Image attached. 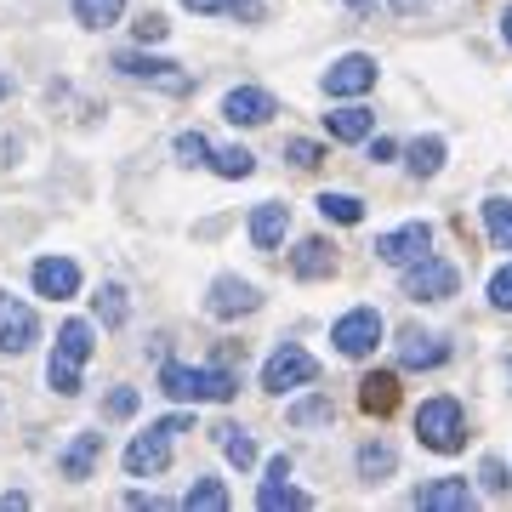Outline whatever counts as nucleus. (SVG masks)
I'll use <instances>...</instances> for the list:
<instances>
[{
    "instance_id": "f257e3e1",
    "label": "nucleus",
    "mask_w": 512,
    "mask_h": 512,
    "mask_svg": "<svg viewBox=\"0 0 512 512\" xmlns=\"http://www.w3.org/2000/svg\"><path fill=\"white\" fill-rule=\"evenodd\" d=\"M160 393L183 404H228L239 393V376L228 365H160Z\"/></svg>"
},
{
    "instance_id": "f03ea898",
    "label": "nucleus",
    "mask_w": 512,
    "mask_h": 512,
    "mask_svg": "<svg viewBox=\"0 0 512 512\" xmlns=\"http://www.w3.org/2000/svg\"><path fill=\"white\" fill-rule=\"evenodd\" d=\"M92 325L86 319H69V325L57 330V348L52 359H46V382H52V393H63V399H74L80 393V370H86V359H92Z\"/></svg>"
},
{
    "instance_id": "7ed1b4c3",
    "label": "nucleus",
    "mask_w": 512,
    "mask_h": 512,
    "mask_svg": "<svg viewBox=\"0 0 512 512\" xmlns=\"http://www.w3.org/2000/svg\"><path fill=\"white\" fill-rule=\"evenodd\" d=\"M188 427H194V416H188V410H177V416L154 421L148 433H137V439L126 444V473L131 478L165 473V467H171V439H177V433H188Z\"/></svg>"
},
{
    "instance_id": "20e7f679",
    "label": "nucleus",
    "mask_w": 512,
    "mask_h": 512,
    "mask_svg": "<svg viewBox=\"0 0 512 512\" xmlns=\"http://www.w3.org/2000/svg\"><path fill=\"white\" fill-rule=\"evenodd\" d=\"M416 439L433 450V456H456L467 450V410L456 399H427L416 410Z\"/></svg>"
},
{
    "instance_id": "39448f33",
    "label": "nucleus",
    "mask_w": 512,
    "mask_h": 512,
    "mask_svg": "<svg viewBox=\"0 0 512 512\" xmlns=\"http://www.w3.org/2000/svg\"><path fill=\"white\" fill-rule=\"evenodd\" d=\"M114 69L137 80V86H154L165 97H188L194 92V74L183 63H171V57H148V52H114Z\"/></svg>"
},
{
    "instance_id": "423d86ee",
    "label": "nucleus",
    "mask_w": 512,
    "mask_h": 512,
    "mask_svg": "<svg viewBox=\"0 0 512 512\" xmlns=\"http://www.w3.org/2000/svg\"><path fill=\"white\" fill-rule=\"evenodd\" d=\"M461 291V268L456 262H444V256H416L410 268H404V296L410 302H450Z\"/></svg>"
},
{
    "instance_id": "0eeeda50",
    "label": "nucleus",
    "mask_w": 512,
    "mask_h": 512,
    "mask_svg": "<svg viewBox=\"0 0 512 512\" xmlns=\"http://www.w3.org/2000/svg\"><path fill=\"white\" fill-rule=\"evenodd\" d=\"M308 382H319V359H313L308 348L285 342V348L268 353V365H262V393H291V387H308Z\"/></svg>"
},
{
    "instance_id": "6e6552de",
    "label": "nucleus",
    "mask_w": 512,
    "mask_h": 512,
    "mask_svg": "<svg viewBox=\"0 0 512 512\" xmlns=\"http://www.w3.org/2000/svg\"><path fill=\"white\" fill-rule=\"evenodd\" d=\"M382 313L376 308H353V313H342L336 325H330V342H336V353L342 359H370L376 353V342H382Z\"/></svg>"
},
{
    "instance_id": "1a4fd4ad",
    "label": "nucleus",
    "mask_w": 512,
    "mask_h": 512,
    "mask_svg": "<svg viewBox=\"0 0 512 512\" xmlns=\"http://www.w3.org/2000/svg\"><path fill=\"white\" fill-rule=\"evenodd\" d=\"M376 262H387V268H410L416 256L433 251V228L427 222H404V228H393V234H376Z\"/></svg>"
},
{
    "instance_id": "9d476101",
    "label": "nucleus",
    "mask_w": 512,
    "mask_h": 512,
    "mask_svg": "<svg viewBox=\"0 0 512 512\" xmlns=\"http://www.w3.org/2000/svg\"><path fill=\"white\" fill-rule=\"evenodd\" d=\"M40 342V319L23 296H0V353H29Z\"/></svg>"
},
{
    "instance_id": "9b49d317",
    "label": "nucleus",
    "mask_w": 512,
    "mask_h": 512,
    "mask_svg": "<svg viewBox=\"0 0 512 512\" xmlns=\"http://www.w3.org/2000/svg\"><path fill=\"white\" fill-rule=\"evenodd\" d=\"M256 308H262V291H256L251 279H239V274L211 279V296H205L211 319H239V313H256Z\"/></svg>"
},
{
    "instance_id": "f8f14e48",
    "label": "nucleus",
    "mask_w": 512,
    "mask_h": 512,
    "mask_svg": "<svg viewBox=\"0 0 512 512\" xmlns=\"http://www.w3.org/2000/svg\"><path fill=\"white\" fill-rule=\"evenodd\" d=\"M370 86H376V57H365V52L336 57V63L325 69V92L330 97H365Z\"/></svg>"
},
{
    "instance_id": "ddd939ff",
    "label": "nucleus",
    "mask_w": 512,
    "mask_h": 512,
    "mask_svg": "<svg viewBox=\"0 0 512 512\" xmlns=\"http://www.w3.org/2000/svg\"><path fill=\"white\" fill-rule=\"evenodd\" d=\"M285 478H291V456H274L268 461V478H262V490H256V507L262 512H302V507H313L308 495L296 490V484H285Z\"/></svg>"
},
{
    "instance_id": "4468645a",
    "label": "nucleus",
    "mask_w": 512,
    "mask_h": 512,
    "mask_svg": "<svg viewBox=\"0 0 512 512\" xmlns=\"http://www.w3.org/2000/svg\"><path fill=\"white\" fill-rule=\"evenodd\" d=\"M274 114H279V103L262 86H234V92L222 97V120H234V126H268Z\"/></svg>"
},
{
    "instance_id": "2eb2a0df",
    "label": "nucleus",
    "mask_w": 512,
    "mask_h": 512,
    "mask_svg": "<svg viewBox=\"0 0 512 512\" xmlns=\"http://www.w3.org/2000/svg\"><path fill=\"white\" fill-rule=\"evenodd\" d=\"M444 359H450V342L444 336H433V330H404L399 336V365L404 370H439Z\"/></svg>"
},
{
    "instance_id": "dca6fc26",
    "label": "nucleus",
    "mask_w": 512,
    "mask_h": 512,
    "mask_svg": "<svg viewBox=\"0 0 512 512\" xmlns=\"http://www.w3.org/2000/svg\"><path fill=\"white\" fill-rule=\"evenodd\" d=\"M473 484L467 478H433V484H421L416 490V507L421 512H473Z\"/></svg>"
},
{
    "instance_id": "f3484780",
    "label": "nucleus",
    "mask_w": 512,
    "mask_h": 512,
    "mask_svg": "<svg viewBox=\"0 0 512 512\" xmlns=\"http://www.w3.org/2000/svg\"><path fill=\"white\" fill-rule=\"evenodd\" d=\"M35 291L52 296V302H69L80 291V268H74L69 256H40L35 262Z\"/></svg>"
},
{
    "instance_id": "a211bd4d",
    "label": "nucleus",
    "mask_w": 512,
    "mask_h": 512,
    "mask_svg": "<svg viewBox=\"0 0 512 512\" xmlns=\"http://www.w3.org/2000/svg\"><path fill=\"white\" fill-rule=\"evenodd\" d=\"M245 228H251V245H256V251H274L279 239H285V228H291V205L262 200V205L251 211V222H245Z\"/></svg>"
},
{
    "instance_id": "6ab92c4d",
    "label": "nucleus",
    "mask_w": 512,
    "mask_h": 512,
    "mask_svg": "<svg viewBox=\"0 0 512 512\" xmlns=\"http://www.w3.org/2000/svg\"><path fill=\"white\" fill-rule=\"evenodd\" d=\"M97 456H103V433H74L69 450L57 456V473L69 478V484H80V478H92Z\"/></svg>"
},
{
    "instance_id": "aec40b11",
    "label": "nucleus",
    "mask_w": 512,
    "mask_h": 512,
    "mask_svg": "<svg viewBox=\"0 0 512 512\" xmlns=\"http://www.w3.org/2000/svg\"><path fill=\"white\" fill-rule=\"evenodd\" d=\"M291 274L296 279H330L336 274V245H330V239H302V245H296L291 251Z\"/></svg>"
},
{
    "instance_id": "412c9836",
    "label": "nucleus",
    "mask_w": 512,
    "mask_h": 512,
    "mask_svg": "<svg viewBox=\"0 0 512 512\" xmlns=\"http://www.w3.org/2000/svg\"><path fill=\"white\" fill-rule=\"evenodd\" d=\"M359 410L365 416H393L399 410V376L393 370H370L365 382H359Z\"/></svg>"
},
{
    "instance_id": "4be33fe9",
    "label": "nucleus",
    "mask_w": 512,
    "mask_h": 512,
    "mask_svg": "<svg viewBox=\"0 0 512 512\" xmlns=\"http://www.w3.org/2000/svg\"><path fill=\"white\" fill-rule=\"evenodd\" d=\"M325 131L336 137V143H365L370 131H376V114L359 109V103H348V109H330L325 114Z\"/></svg>"
},
{
    "instance_id": "5701e85b",
    "label": "nucleus",
    "mask_w": 512,
    "mask_h": 512,
    "mask_svg": "<svg viewBox=\"0 0 512 512\" xmlns=\"http://www.w3.org/2000/svg\"><path fill=\"white\" fill-rule=\"evenodd\" d=\"M404 160H410V177H416V183L439 177V165H444V137H416V143L404 148Z\"/></svg>"
},
{
    "instance_id": "b1692460",
    "label": "nucleus",
    "mask_w": 512,
    "mask_h": 512,
    "mask_svg": "<svg viewBox=\"0 0 512 512\" xmlns=\"http://www.w3.org/2000/svg\"><path fill=\"white\" fill-rule=\"evenodd\" d=\"M393 467H399V450H393L387 439L359 444V473H365L370 484H382V478H393Z\"/></svg>"
},
{
    "instance_id": "393cba45",
    "label": "nucleus",
    "mask_w": 512,
    "mask_h": 512,
    "mask_svg": "<svg viewBox=\"0 0 512 512\" xmlns=\"http://www.w3.org/2000/svg\"><path fill=\"white\" fill-rule=\"evenodd\" d=\"M211 433H217L222 456L234 461L239 473H245V467H256V439H251V433H245V427H234V421H228V427H211Z\"/></svg>"
},
{
    "instance_id": "a878e982",
    "label": "nucleus",
    "mask_w": 512,
    "mask_h": 512,
    "mask_svg": "<svg viewBox=\"0 0 512 512\" xmlns=\"http://www.w3.org/2000/svg\"><path fill=\"white\" fill-rule=\"evenodd\" d=\"M211 171H217V177H228V183H239V177H251L256 171V154L251 148H211Z\"/></svg>"
},
{
    "instance_id": "bb28decb",
    "label": "nucleus",
    "mask_w": 512,
    "mask_h": 512,
    "mask_svg": "<svg viewBox=\"0 0 512 512\" xmlns=\"http://www.w3.org/2000/svg\"><path fill=\"white\" fill-rule=\"evenodd\" d=\"M319 217L353 228V222H365V200L359 194H319Z\"/></svg>"
},
{
    "instance_id": "cd10ccee",
    "label": "nucleus",
    "mask_w": 512,
    "mask_h": 512,
    "mask_svg": "<svg viewBox=\"0 0 512 512\" xmlns=\"http://www.w3.org/2000/svg\"><path fill=\"white\" fill-rule=\"evenodd\" d=\"M126 12V0H74V23H86V29H109L120 23Z\"/></svg>"
},
{
    "instance_id": "c85d7f7f",
    "label": "nucleus",
    "mask_w": 512,
    "mask_h": 512,
    "mask_svg": "<svg viewBox=\"0 0 512 512\" xmlns=\"http://www.w3.org/2000/svg\"><path fill=\"white\" fill-rule=\"evenodd\" d=\"M188 512H222L228 507V490H222V478H194V490L183 495Z\"/></svg>"
},
{
    "instance_id": "c756f323",
    "label": "nucleus",
    "mask_w": 512,
    "mask_h": 512,
    "mask_svg": "<svg viewBox=\"0 0 512 512\" xmlns=\"http://www.w3.org/2000/svg\"><path fill=\"white\" fill-rule=\"evenodd\" d=\"M484 228H490L495 251H512V200H484Z\"/></svg>"
},
{
    "instance_id": "7c9ffc66",
    "label": "nucleus",
    "mask_w": 512,
    "mask_h": 512,
    "mask_svg": "<svg viewBox=\"0 0 512 512\" xmlns=\"http://www.w3.org/2000/svg\"><path fill=\"white\" fill-rule=\"evenodd\" d=\"M92 302H97V319H103L109 330L126 325V313H131V308H126V285H103V291H97Z\"/></svg>"
},
{
    "instance_id": "2f4dec72",
    "label": "nucleus",
    "mask_w": 512,
    "mask_h": 512,
    "mask_svg": "<svg viewBox=\"0 0 512 512\" xmlns=\"http://www.w3.org/2000/svg\"><path fill=\"white\" fill-rule=\"evenodd\" d=\"M285 416H291V427H319V421H330L336 410H330L325 393H313V399H296L291 410H285Z\"/></svg>"
},
{
    "instance_id": "473e14b6",
    "label": "nucleus",
    "mask_w": 512,
    "mask_h": 512,
    "mask_svg": "<svg viewBox=\"0 0 512 512\" xmlns=\"http://www.w3.org/2000/svg\"><path fill=\"white\" fill-rule=\"evenodd\" d=\"M177 160H183V165H211V143H205V131H183V137H177Z\"/></svg>"
},
{
    "instance_id": "72a5a7b5",
    "label": "nucleus",
    "mask_w": 512,
    "mask_h": 512,
    "mask_svg": "<svg viewBox=\"0 0 512 512\" xmlns=\"http://www.w3.org/2000/svg\"><path fill=\"white\" fill-rule=\"evenodd\" d=\"M285 160H291L296 171H313V165L325 160V148H319V143H308V137H291V143H285Z\"/></svg>"
},
{
    "instance_id": "f704fd0d",
    "label": "nucleus",
    "mask_w": 512,
    "mask_h": 512,
    "mask_svg": "<svg viewBox=\"0 0 512 512\" xmlns=\"http://www.w3.org/2000/svg\"><path fill=\"white\" fill-rule=\"evenodd\" d=\"M137 404H143V393H137V387H114L103 410H109L114 421H126V416H137Z\"/></svg>"
},
{
    "instance_id": "c9c22d12",
    "label": "nucleus",
    "mask_w": 512,
    "mask_h": 512,
    "mask_svg": "<svg viewBox=\"0 0 512 512\" xmlns=\"http://www.w3.org/2000/svg\"><path fill=\"white\" fill-rule=\"evenodd\" d=\"M490 308H495V313H512V262L490 279Z\"/></svg>"
},
{
    "instance_id": "e433bc0d",
    "label": "nucleus",
    "mask_w": 512,
    "mask_h": 512,
    "mask_svg": "<svg viewBox=\"0 0 512 512\" xmlns=\"http://www.w3.org/2000/svg\"><path fill=\"white\" fill-rule=\"evenodd\" d=\"M478 478H484V490L490 495H507V467H501V456H484V467H478Z\"/></svg>"
},
{
    "instance_id": "4c0bfd02",
    "label": "nucleus",
    "mask_w": 512,
    "mask_h": 512,
    "mask_svg": "<svg viewBox=\"0 0 512 512\" xmlns=\"http://www.w3.org/2000/svg\"><path fill=\"white\" fill-rule=\"evenodd\" d=\"M165 35H171V23H165L160 12H148V18L137 23V40H165Z\"/></svg>"
},
{
    "instance_id": "58836bf2",
    "label": "nucleus",
    "mask_w": 512,
    "mask_h": 512,
    "mask_svg": "<svg viewBox=\"0 0 512 512\" xmlns=\"http://www.w3.org/2000/svg\"><path fill=\"white\" fill-rule=\"evenodd\" d=\"M393 154H399V143H393V137H376V143H370V160H376V165L393 160Z\"/></svg>"
},
{
    "instance_id": "ea45409f",
    "label": "nucleus",
    "mask_w": 512,
    "mask_h": 512,
    "mask_svg": "<svg viewBox=\"0 0 512 512\" xmlns=\"http://www.w3.org/2000/svg\"><path fill=\"white\" fill-rule=\"evenodd\" d=\"M188 12H234V0H183Z\"/></svg>"
},
{
    "instance_id": "a19ab883",
    "label": "nucleus",
    "mask_w": 512,
    "mask_h": 512,
    "mask_svg": "<svg viewBox=\"0 0 512 512\" xmlns=\"http://www.w3.org/2000/svg\"><path fill=\"white\" fill-rule=\"evenodd\" d=\"M18 507H29V495H23V490H6V495H0V512H18Z\"/></svg>"
},
{
    "instance_id": "79ce46f5",
    "label": "nucleus",
    "mask_w": 512,
    "mask_h": 512,
    "mask_svg": "<svg viewBox=\"0 0 512 512\" xmlns=\"http://www.w3.org/2000/svg\"><path fill=\"white\" fill-rule=\"evenodd\" d=\"M387 6H393V12H404V18H410V12H421V6H433V0H387Z\"/></svg>"
},
{
    "instance_id": "37998d69",
    "label": "nucleus",
    "mask_w": 512,
    "mask_h": 512,
    "mask_svg": "<svg viewBox=\"0 0 512 512\" xmlns=\"http://www.w3.org/2000/svg\"><path fill=\"white\" fill-rule=\"evenodd\" d=\"M501 40L512 46V6H507V18H501Z\"/></svg>"
},
{
    "instance_id": "c03bdc74",
    "label": "nucleus",
    "mask_w": 512,
    "mask_h": 512,
    "mask_svg": "<svg viewBox=\"0 0 512 512\" xmlns=\"http://www.w3.org/2000/svg\"><path fill=\"white\" fill-rule=\"evenodd\" d=\"M348 6H365V0H348Z\"/></svg>"
},
{
    "instance_id": "a18cd8bd",
    "label": "nucleus",
    "mask_w": 512,
    "mask_h": 512,
    "mask_svg": "<svg viewBox=\"0 0 512 512\" xmlns=\"http://www.w3.org/2000/svg\"><path fill=\"white\" fill-rule=\"evenodd\" d=\"M0 97H6V80H0Z\"/></svg>"
},
{
    "instance_id": "49530a36",
    "label": "nucleus",
    "mask_w": 512,
    "mask_h": 512,
    "mask_svg": "<svg viewBox=\"0 0 512 512\" xmlns=\"http://www.w3.org/2000/svg\"><path fill=\"white\" fill-rule=\"evenodd\" d=\"M507 376H512V359H507Z\"/></svg>"
}]
</instances>
